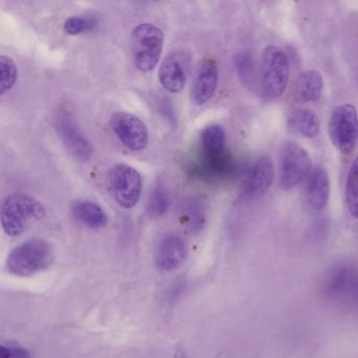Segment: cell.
I'll use <instances>...</instances> for the list:
<instances>
[{
	"label": "cell",
	"mask_w": 358,
	"mask_h": 358,
	"mask_svg": "<svg viewBox=\"0 0 358 358\" xmlns=\"http://www.w3.org/2000/svg\"><path fill=\"white\" fill-rule=\"evenodd\" d=\"M45 206L37 199L24 194H13L6 196L1 203L0 222L7 236L15 238L26 229L31 220L45 217Z\"/></svg>",
	"instance_id": "obj_1"
},
{
	"label": "cell",
	"mask_w": 358,
	"mask_h": 358,
	"mask_svg": "<svg viewBox=\"0 0 358 358\" xmlns=\"http://www.w3.org/2000/svg\"><path fill=\"white\" fill-rule=\"evenodd\" d=\"M288 56L275 45H268L264 49L259 66V83L262 95L266 100L280 98L288 85Z\"/></svg>",
	"instance_id": "obj_2"
},
{
	"label": "cell",
	"mask_w": 358,
	"mask_h": 358,
	"mask_svg": "<svg viewBox=\"0 0 358 358\" xmlns=\"http://www.w3.org/2000/svg\"><path fill=\"white\" fill-rule=\"evenodd\" d=\"M53 253L49 243L32 238L16 246L8 255L7 270L16 276H31L51 266Z\"/></svg>",
	"instance_id": "obj_3"
},
{
	"label": "cell",
	"mask_w": 358,
	"mask_h": 358,
	"mask_svg": "<svg viewBox=\"0 0 358 358\" xmlns=\"http://www.w3.org/2000/svg\"><path fill=\"white\" fill-rule=\"evenodd\" d=\"M164 33L156 24H138L131 33L134 64L142 73L152 72L160 62Z\"/></svg>",
	"instance_id": "obj_4"
},
{
	"label": "cell",
	"mask_w": 358,
	"mask_h": 358,
	"mask_svg": "<svg viewBox=\"0 0 358 358\" xmlns=\"http://www.w3.org/2000/svg\"><path fill=\"white\" fill-rule=\"evenodd\" d=\"M110 190L115 201L122 208L131 209L141 198L143 182L139 171L125 163H118L110 169L108 175Z\"/></svg>",
	"instance_id": "obj_5"
},
{
	"label": "cell",
	"mask_w": 358,
	"mask_h": 358,
	"mask_svg": "<svg viewBox=\"0 0 358 358\" xmlns=\"http://www.w3.org/2000/svg\"><path fill=\"white\" fill-rule=\"evenodd\" d=\"M329 135L335 148L343 155H350L358 142V116L351 104L335 108L329 121Z\"/></svg>",
	"instance_id": "obj_6"
},
{
	"label": "cell",
	"mask_w": 358,
	"mask_h": 358,
	"mask_svg": "<svg viewBox=\"0 0 358 358\" xmlns=\"http://www.w3.org/2000/svg\"><path fill=\"white\" fill-rule=\"evenodd\" d=\"M311 171V157L305 148L295 142H288L282 146L280 171V183L282 189H292L307 180Z\"/></svg>",
	"instance_id": "obj_7"
},
{
	"label": "cell",
	"mask_w": 358,
	"mask_h": 358,
	"mask_svg": "<svg viewBox=\"0 0 358 358\" xmlns=\"http://www.w3.org/2000/svg\"><path fill=\"white\" fill-rule=\"evenodd\" d=\"M192 56L189 50L179 48L163 59L159 69V81L165 91L180 93L185 87L192 68Z\"/></svg>",
	"instance_id": "obj_8"
},
{
	"label": "cell",
	"mask_w": 358,
	"mask_h": 358,
	"mask_svg": "<svg viewBox=\"0 0 358 358\" xmlns=\"http://www.w3.org/2000/svg\"><path fill=\"white\" fill-rule=\"evenodd\" d=\"M110 127L115 135L134 152L145 150L150 141V135L145 123L131 113L116 112L110 118Z\"/></svg>",
	"instance_id": "obj_9"
},
{
	"label": "cell",
	"mask_w": 358,
	"mask_h": 358,
	"mask_svg": "<svg viewBox=\"0 0 358 358\" xmlns=\"http://www.w3.org/2000/svg\"><path fill=\"white\" fill-rule=\"evenodd\" d=\"M219 80L217 64L213 58L201 60L194 72L192 85V100L196 106L207 103L215 95Z\"/></svg>",
	"instance_id": "obj_10"
},
{
	"label": "cell",
	"mask_w": 358,
	"mask_h": 358,
	"mask_svg": "<svg viewBox=\"0 0 358 358\" xmlns=\"http://www.w3.org/2000/svg\"><path fill=\"white\" fill-rule=\"evenodd\" d=\"M55 127L64 145L76 158L81 161L91 158L93 150L89 140L69 115L58 114L55 117Z\"/></svg>",
	"instance_id": "obj_11"
},
{
	"label": "cell",
	"mask_w": 358,
	"mask_h": 358,
	"mask_svg": "<svg viewBox=\"0 0 358 358\" xmlns=\"http://www.w3.org/2000/svg\"><path fill=\"white\" fill-rule=\"evenodd\" d=\"M188 255L187 245L177 234H167L157 246L155 264L162 271H171L179 267Z\"/></svg>",
	"instance_id": "obj_12"
},
{
	"label": "cell",
	"mask_w": 358,
	"mask_h": 358,
	"mask_svg": "<svg viewBox=\"0 0 358 358\" xmlns=\"http://www.w3.org/2000/svg\"><path fill=\"white\" fill-rule=\"evenodd\" d=\"M330 196V181L326 169L317 166L312 169L306 180L303 188V201L312 213H320L326 208Z\"/></svg>",
	"instance_id": "obj_13"
},
{
	"label": "cell",
	"mask_w": 358,
	"mask_h": 358,
	"mask_svg": "<svg viewBox=\"0 0 358 358\" xmlns=\"http://www.w3.org/2000/svg\"><path fill=\"white\" fill-rule=\"evenodd\" d=\"M274 167L271 159L264 156L257 160L249 176L246 192L250 198H261L271 187Z\"/></svg>",
	"instance_id": "obj_14"
},
{
	"label": "cell",
	"mask_w": 358,
	"mask_h": 358,
	"mask_svg": "<svg viewBox=\"0 0 358 358\" xmlns=\"http://www.w3.org/2000/svg\"><path fill=\"white\" fill-rule=\"evenodd\" d=\"M322 75L317 71L301 73L293 85L292 97L297 103H309L318 100L322 91Z\"/></svg>",
	"instance_id": "obj_15"
},
{
	"label": "cell",
	"mask_w": 358,
	"mask_h": 358,
	"mask_svg": "<svg viewBox=\"0 0 358 358\" xmlns=\"http://www.w3.org/2000/svg\"><path fill=\"white\" fill-rule=\"evenodd\" d=\"M226 141L225 129L222 125L211 124L205 127L201 134V157L217 159L229 154Z\"/></svg>",
	"instance_id": "obj_16"
},
{
	"label": "cell",
	"mask_w": 358,
	"mask_h": 358,
	"mask_svg": "<svg viewBox=\"0 0 358 358\" xmlns=\"http://www.w3.org/2000/svg\"><path fill=\"white\" fill-rule=\"evenodd\" d=\"M71 210L77 221L91 229H99L108 224V217L106 211L93 201H74L71 205Z\"/></svg>",
	"instance_id": "obj_17"
},
{
	"label": "cell",
	"mask_w": 358,
	"mask_h": 358,
	"mask_svg": "<svg viewBox=\"0 0 358 358\" xmlns=\"http://www.w3.org/2000/svg\"><path fill=\"white\" fill-rule=\"evenodd\" d=\"M287 124L291 131L308 139H313L320 131L317 115L308 108H293L289 110Z\"/></svg>",
	"instance_id": "obj_18"
},
{
	"label": "cell",
	"mask_w": 358,
	"mask_h": 358,
	"mask_svg": "<svg viewBox=\"0 0 358 358\" xmlns=\"http://www.w3.org/2000/svg\"><path fill=\"white\" fill-rule=\"evenodd\" d=\"M345 203L352 217L358 219V157L352 163L348 173Z\"/></svg>",
	"instance_id": "obj_19"
},
{
	"label": "cell",
	"mask_w": 358,
	"mask_h": 358,
	"mask_svg": "<svg viewBox=\"0 0 358 358\" xmlns=\"http://www.w3.org/2000/svg\"><path fill=\"white\" fill-rule=\"evenodd\" d=\"M18 78L15 62L9 56H0V93L1 96L11 91Z\"/></svg>",
	"instance_id": "obj_20"
},
{
	"label": "cell",
	"mask_w": 358,
	"mask_h": 358,
	"mask_svg": "<svg viewBox=\"0 0 358 358\" xmlns=\"http://www.w3.org/2000/svg\"><path fill=\"white\" fill-rule=\"evenodd\" d=\"M98 20L92 15L71 16L64 24V31L70 36L83 34L98 27Z\"/></svg>",
	"instance_id": "obj_21"
},
{
	"label": "cell",
	"mask_w": 358,
	"mask_h": 358,
	"mask_svg": "<svg viewBox=\"0 0 358 358\" xmlns=\"http://www.w3.org/2000/svg\"><path fill=\"white\" fill-rule=\"evenodd\" d=\"M236 69L242 83L249 87H255L257 70L252 56L249 53H241L236 58Z\"/></svg>",
	"instance_id": "obj_22"
},
{
	"label": "cell",
	"mask_w": 358,
	"mask_h": 358,
	"mask_svg": "<svg viewBox=\"0 0 358 358\" xmlns=\"http://www.w3.org/2000/svg\"><path fill=\"white\" fill-rule=\"evenodd\" d=\"M169 205H171L169 192L162 184L161 185L159 184L150 196L148 207V213L152 217H161L169 210Z\"/></svg>",
	"instance_id": "obj_23"
},
{
	"label": "cell",
	"mask_w": 358,
	"mask_h": 358,
	"mask_svg": "<svg viewBox=\"0 0 358 358\" xmlns=\"http://www.w3.org/2000/svg\"><path fill=\"white\" fill-rule=\"evenodd\" d=\"M0 358H32L30 351L18 343H3L0 347Z\"/></svg>",
	"instance_id": "obj_24"
},
{
	"label": "cell",
	"mask_w": 358,
	"mask_h": 358,
	"mask_svg": "<svg viewBox=\"0 0 358 358\" xmlns=\"http://www.w3.org/2000/svg\"><path fill=\"white\" fill-rule=\"evenodd\" d=\"M182 290H183V284H175L171 286V288L169 289V292H167L166 299L169 301L171 299H176L177 297H179V295L181 294Z\"/></svg>",
	"instance_id": "obj_25"
},
{
	"label": "cell",
	"mask_w": 358,
	"mask_h": 358,
	"mask_svg": "<svg viewBox=\"0 0 358 358\" xmlns=\"http://www.w3.org/2000/svg\"><path fill=\"white\" fill-rule=\"evenodd\" d=\"M176 358H188V356L186 355L185 352L183 351V350L178 349L177 351H176Z\"/></svg>",
	"instance_id": "obj_26"
}]
</instances>
